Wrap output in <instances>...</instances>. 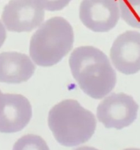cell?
I'll return each instance as SVG.
<instances>
[{"label": "cell", "mask_w": 140, "mask_h": 150, "mask_svg": "<svg viewBox=\"0 0 140 150\" xmlns=\"http://www.w3.org/2000/svg\"><path fill=\"white\" fill-rule=\"evenodd\" d=\"M69 66L81 89L90 98L102 99L115 86V71L107 55L98 48L78 47L70 54Z\"/></svg>", "instance_id": "cell-1"}, {"label": "cell", "mask_w": 140, "mask_h": 150, "mask_svg": "<svg viewBox=\"0 0 140 150\" xmlns=\"http://www.w3.org/2000/svg\"><path fill=\"white\" fill-rule=\"evenodd\" d=\"M48 125L59 144L71 147L86 143L92 138L97 122L94 114L78 101L68 99L50 110Z\"/></svg>", "instance_id": "cell-2"}, {"label": "cell", "mask_w": 140, "mask_h": 150, "mask_svg": "<svg viewBox=\"0 0 140 150\" xmlns=\"http://www.w3.org/2000/svg\"><path fill=\"white\" fill-rule=\"evenodd\" d=\"M73 42L74 33L69 22L63 17L51 18L31 38L29 55L38 65L51 67L70 52Z\"/></svg>", "instance_id": "cell-3"}, {"label": "cell", "mask_w": 140, "mask_h": 150, "mask_svg": "<svg viewBox=\"0 0 140 150\" xmlns=\"http://www.w3.org/2000/svg\"><path fill=\"white\" fill-rule=\"evenodd\" d=\"M139 105L125 93H113L104 98L97 108V117L107 128L121 130L137 117Z\"/></svg>", "instance_id": "cell-4"}, {"label": "cell", "mask_w": 140, "mask_h": 150, "mask_svg": "<svg viewBox=\"0 0 140 150\" xmlns=\"http://www.w3.org/2000/svg\"><path fill=\"white\" fill-rule=\"evenodd\" d=\"M45 11L38 0H10L3 9L1 20L10 32H28L43 23Z\"/></svg>", "instance_id": "cell-5"}, {"label": "cell", "mask_w": 140, "mask_h": 150, "mask_svg": "<svg viewBox=\"0 0 140 150\" xmlns=\"http://www.w3.org/2000/svg\"><path fill=\"white\" fill-rule=\"evenodd\" d=\"M79 18L82 23L93 32H109L118 23V4L116 0H82Z\"/></svg>", "instance_id": "cell-6"}, {"label": "cell", "mask_w": 140, "mask_h": 150, "mask_svg": "<svg viewBox=\"0 0 140 150\" xmlns=\"http://www.w3.org/2000/svg\"><path fill=\"white\" fill-rule=\"evenodd\" d=\"M110 58L115 68L125 75H132L140 70V33L126 31L114 40Z\"/></svg>", "instance_id": "cell-7"}, {"label": "cell", "mask_w": 140, "mask_h": 150, "mask_svg": "<svg viewBox=\"0 0 140 150\" xmlns=\"http://www.w3.org/2000/svg\"><path fill=\"white\" fill-rule=\"evenodd\" d=\"M32 105L19 94H3L0 107V133H13L23 130L30 122Z\"/></svg>", "instance_id": "cell-8"}, {"label": "cell", "mask_w": 140, "mask_h": 150, "mask_svg": "<svg viewBox=\"0 0 140 150\" xmlns=\"http://www.w3.org/2000/svg\"><path fill=\"white\" fill-rule=\"evenodd\" d=\"M35 71V64L26 54L16 51L0 54V82L20 83L27 81Z\"/></svg>", "instance_id": "cell-9"}, {"label": "cell", "mask_w": 140, "mask_h": 150, "mask_svg": "<svg viewBox=\"0 0 140 150\" xmlns=\"http://www.w3.org/2000/svg\"><path fill=\"white\" fill-rule=\"evenodd\" d=\"M120 16L132 27L140 29V0H116Z\"/></svg>", "instance_id": "cell-10"}, {"label": "cell", "mask_w": 140, "mask_h": 150, "mask_svg": "<svg viewBox=\"0 0 140 150\" xmlns=\"http://www.w3.org/2000/svg\"><path fill=\"white\" fill-rule=\"evenodd\" d=\"M13 150H50L46 142L41 136L27 134L15 143Z\"/></svg>", "instance_id": "cell-11"}, {"label": "cell", "mask_w": 140, "mask_h": 150, "mask_svg": "<svg viewBox=\"0 0 140 150\" xmlns=\"http://www.w3.org/2000/svg\"><path fill=\"white\" fill-rule=\"evenodd\" d=\"M44 10L50 12L59 11L68 6L71 0H38Z\"/></svg>", "instance_id": "cell-12"}, {"label": "cell", "mask_w": 140, "mask_h": 150, "mask_svg": "<svg viewBox=\"0 0 140 150\" xmlns=\"http://www.w3.org/2000/svg\"><path fill=\"white\" fill-rule=\"evenodd\" d=\"M6 38H7V32H6V29L1 22L0 21V48L4 44V41H5Z\"/></svg>", "instance_id": "cell-13"}, {"label": "cell", "mask_w": 140, "mask_h": 150, "mask_svg": "<svg viewBox=\"0 0 140 150\" xmlns=\"http://www.w3.org/2000/svg\"><path fill=\"white\" fill-rule=\"evenodd\" d=\"M74 150H98L96 148L92 147V146H82V147H79L78 149Z\"/></svg>", "instance_id": "cell-14"}, {"label": "cell", "mask_w": 140, "mask_h": 150, "mask_svg": "<svg viewBox=\"0 0 140 150\" xmlns=\"http://www.w3.org/2000/svg\"><path fill=\"white\" fill-rule=\"evenodd\" d=\"M2 96H3V93L1 92V91L0 90V106H1V100H2Z\"/></svg>", "instance_id": "cell-15"}, {"label": "cell", "mask_w": 140, "mask_h": 150, "mask_svg": "<svg viewBox=\"0 0 140 150\" xmlns=\"http://www.w3.org/2000/svg\"><path fill=\"white\" fill-rule=\"evenodd\" d=\"M124 150H140V149H136V148H129V149H126Z\"/></svg>", "instance_id": "cell-16"}]
</instances>
